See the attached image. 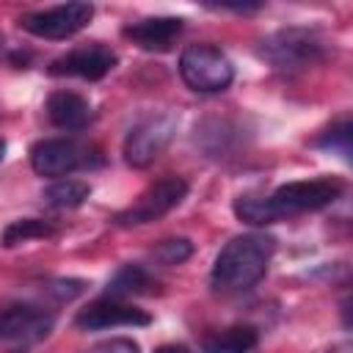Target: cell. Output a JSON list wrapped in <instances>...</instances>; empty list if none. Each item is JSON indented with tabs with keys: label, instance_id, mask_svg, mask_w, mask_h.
Here are the masks:
<instances>
[{
	"label": "cell",
	"instance_id": "6da1fadb",
	"mask_svg": "<svg viewBox=\"0 0 353 353\" xmlns=\"http://www.w3.org/2000/svg\"><path fill=\"white\" fill-rule=\"evenodd\" d=\"M276 251V240L265 232H248L232 237L215 256L210 281L218 292H245L251 290L268 270L270 256Z\"/></svg>",
	"mask_w": 353,
	"mask_h": 353
},
{
	"label": "cell",
	"instance_id": "7a4b0ae2",
	"mask_svg": "<svg viewBox=\"0 0 353 353\" xmlns=\"http://www.w3.org/2000/svg\"><path fill=\"white\" fill-rule=\"evenodd\" d=\"M259 55L281 74H301L323 63L328 47L323 36L312 28H281L262 41Z\"/></svg>",
	"mask_w": 353,
	"mask_h": 353
},
{
	"label": "cell",
	"instance_id": "3957f363",
	"mask_svg": "<svg viewBox=\"0 0 353 353\" xmlns=\"http://www.w3.org/2000/svg\"><path fill=\"white\" fill-rule=\"evenodd\" d=\"M179 77L196 94H218L232 85L234 66L221 47L190 44L179 55Z\"/></svg>",
	"mask_w": 353,
	"mask_h": 353
},
{
	"label": "cell",
	"instance_id": "277c9868",
	"mask_svg": "<svg viewBox=\"0 0 353 353\" xmlns=\"http://www.w3.org/2000/svg\"><path fill=\"white\" fill-rule=\"evenodd\" d=\"M342 193V182L331 179V176H320V179H298V182H287L279 185L270 196H268V207L273 221L281 218H295L303 212H314L323 210L328 204H334Z\"/></svg>",
	"mask_w": 353,
	"mask_h": 353
},
{
	"label": "cell",
	"instance_id": "5b68a950",
	"mask_svg": "<svg viewBox=\"0 0 353 353\" xmlns=\"http://www.w3.org/2000/svg\"><path fill=\"white\" fill-rule=\"evenodd\" d=\"M30 165L39 176L63 179L80 168L102 165V154L94 146H85L74 138H47L30 149Z\"/></svg>",
	"mask_w": 353,
	"mask_h": 353
},
{
	"label": "cell",
	"instance_id": "8992f818",
	"mask_svg": "<svg viewBox=\"0 0 353 353\" xmlns=\"http://www.w3.org/2000/svg\"><path fill=\"white\" fill-rule=\"evenodd\" d=\"M185 196H188V182L182 176H176V174L160 176L130 207H124L121 212H116L113 221H116V226H124V229L152 223V221L168 215L174 207H179Z\"/></svg>",
	"mask_w": 353,
	"mask_h": 353
},
{
	"label": "cell",
	"instance_id": "52a82bcc",
	"mask_svg": "<svg viewBox=\"0 0 353 353\" xmlns=\"http://www.w3.org/2000/svg\"><path fill=\"white\" fill-rule=\"evenodd\" d=\"M55 312L36 301H17L0 309V342L33 345L50 336Z\"/></svg>",
	"mask_w": 353,
	"mask_h": 353
},
{
	"label": "cell",
	"instance_id": "ba28073f",
	"mask_svg": "<svg viewBox=\"0 0 353 353\" xmlns=\"http://www.w3.org/2000/svg\"><path fill=\"white\" fill-rule=\"evenodd\" d=\"M91 17H94V6L74 0V3L52 6V8L28 11L19 17V28L39 39H69L77 30H83L91 22Z\"/></svg>",
	"mask_w": 353,
	"mask_h": 353
},
{
	"label": "cell",
	"instance_id": "9c48e42d",
	"mask_svg": "<svg viewBox=\"0 0 353 353\" xmlns=\"http://www.w3.org/2000/svg\"><path fill=\"white\" fill-rule=\"evenodd\" d=\"M174 130H176V119L168 113H157L138 121L124 138V160L132 168L152 165L163 154V149L171 143Z\"/></svg>",
	"mask_w": 353,
	"mask_h": 353
},
{
	"label": "cell",
	"instance_id": "30bf717a",
	"mask_svg": "<svg viewBox=\"0 0 353 353\" xmlns=\"http://www.w3.org/2000/svg\"><path fill=\"white\" fill-rule=\"evenodd\" d=\"M116 52L102 41H85L72 47L66 55L50 63V74L55 77H83V80H102L116 66Z\"/></svg>",
	"mask_w": 353,
	"mask_h": 353
},
{
	"label": "cell",
	"instance_id": "8fae6325",
	"mask_svg": "<svg viewBox=\"0 0 353 353\" xmlns=\"http://www.w3.org/2000/svg\"><path fill=\"white\" fill-rule=\"evenodd\" d=\"M149 323H152V317L143 309H138L121 298H108V295L97 298L85 309H80L74 317V325L83 331H105V328H116V325H149Z\"/></svg>",
	"mask_w": 353,
	"mask_h": 353
},
{
	"label": "cell",
	"instance_id": "7c38bea8",
	"mask_svg": "<svg viewBox=\"0 0 353 353\" xmlns=\"http://www.w3.org/2000/svg\"><path fill=\"white\" fill-rule=\"evenodd\" d=\"M182 28H185V22L179 17H146V19L130 22L121 33H124V39H130L135 47H141L146 52H165L174 47Z\"/></svg>",
	"mask_w": 353,
	"mask_h": 353
},
{
	"label": "cell",
	"instance_id": "4fadbf2b",
	"mask_svg": "<svg viewBox=\"0 0 353 353\" xmlns=\"http://www.w3.org/2000/svg\"><path fill=\"white\" fill-rule=\"evenodd\" d=\"M47 119L58 130H85L94 121V110L85 97L74 91H55L47 97Z\"/></svg>",
	"mask_w": 353,
	"mask_h": 353
},
{
	"label": "cell",
	"instance_id": "5bb4252c",
	"mask_svg": "<svg viewBox=\"0 0 353 353\" xmlns=\"http://www.w3.org/2000/svg\"><path fill=\"white\" fill-rule=\"evenodd\" d=\"M157 287V279L143 265H121L113 279L108 281V298H130V295H149Z\"/></svg>",
	"mask_w": 353,
	"mask_h": 353
},
{
	"label": "cell",
	"instance_id": "9a60e30c",
	"mask_svg": "<svg viewBox=\"0 0 353 353\" xmlns=\"http://www.w3.org/2000/svg\"><path fill=\"white\" fill-rule=\"evenodd\" d=\"M259 342L254 325H232L204 342V353H251Z\"/></svg>",
	"mask_w": 353,
	"mask_h": 353
},
{
	"label": "cell",
	"instance_id": "2e32d148",
	"mask_svg": "<svg viewBox=\"0 0 353 353\" xmlns=\"http://www.w3.org/2000/svg\"><path fill=\"white\" fill-rule=\"evenodd\" d=\"M88 196H91V185L83 182V179H72V176L55 179V182L44 190V201H47L52 210H74V207H80Z\"/></svg>",
	"mask_w": 353,
	"mask_h": 353
},
{
	"label": "cell",
	"instance_id": "e0dca14e",
	"mask_svg": "<svg viewBox=\"0 0 353 353\" xmlns=\"http://www.w3.org/2000/svg\"><path fill=\"white\" fill-rule=\"evenodd\" d=\"M52 234H55V229L47 221H41V218H19V221L6 226L3 245H19V243H28V240L52 237Z\"/></svg>",
	"mask_w": 353,
	"mask_h": 353
},
{
	"label": "cell",
	"instance_id": "ac0fdd59",
	"mask_svg": "<svg viewBox=\"0 0 353 353\" xmlns=\"http://www.w3.org/2000/svg\"><path fill=\"white\" fill-rule=\"evenodd\" d=\"M234 215L248 223V226H268V223H276L273 215H270V207H268V196H254V193H245L234 201Z\"/></svg>",
	"mask_w": 353,
	"mask_h": 353
},
{
	"label": "cell",
	"instance_id": "d6986e66",
	"mask_svg": "<svg viewBox=\"0 0 353 353\" xmlns=\"http://www.w3.org/2000/svg\"><path fill=\"white\" fill-rule=\"evenodd\" d=\"M190 254H193V245H190V240H185V237L163 240V243H157V248L152 251V256H154L160 265H179V262H185Z\"/></svg>",
	"mask_w": 353,
	"mask_h": 353
},
{
	"label": "cell",
	"instance_id": "ffe728a7",
	"mask_svg": "<svg viewBox=\"0 0 353 353\" xmlns=\"http://www.w3.org/2000/svg\"><path fill=\"white\" fill-rule=\"evenodd\" d=\"M314 143H317L320 149H331V152H339L342 157H347V154H350V121L345 119V121H339L336 127L325 130Z\"/></svg>",
	"mask_w": 353,
	"mask_h": 353
},
{
	"label": "cell",
	"instance_id": "44dd1931",
	"mask_svg": "<svg viewBox=\"0 0 353 353\" xmlns=\"http://www.w3.org/2000/svg\"><path fill=\"white\" fill-rule=\"evenodd\" d=\"M85 353H141V347H138V342H132V339L116 336V339H108V342H99V345L88 347Z\"/></svg>",
	"mask_w": 353,
	"mask_h": 353
},
{
	"label": "cell",
	"instance_id": "7402d4cb",
	"mask_svg": "<svg viewBox=\"0 0 353 353\" xmlns=\"http://www.w3.org/2000/svg\"><path fill=\"white\" fill-rule=\"evenodd\" d=\"M215 8H223V11H237V14H245V11H259L262 6L259 3H221V6H215Z\"/></svg>",
	"mask_w": 353,
	"mask_h": 353
},
{
	"label": "cell",
	"instance_id": "603a6c76",
	"mask_svg": "<svg viewBox=\"0 0 353 353\" xmlns=\"http://www.w3.org/2000/svg\"><path fill=\"white\" fill-rule=\"evenodd\" d=\"M154 353H190V347H185V345H163Z\"/></svg>",
	"mask_w": 353,
	"mask_h": 353
},
{
	"label": "cell",
	"instance_id": "cb8c5ba5",
	"mask_svg": "<svg viewBox=\"0 0 353 353\" xmlns=\"http://www.w3.org/2000/svg\"><path fill=\"white\" fill-rule=\"evenodd\" d=\"M3 152H6V143L0 141V160H3Z\"/></svg>",
	"mask_w": 353,
	"mask_h": 353
},
{
	"label": "cell",
	"instance_id": "d4e9b609",
	"mask_svg": "<svg viewBox=\"0 0 353 353\" xmlns=\"http://www.w3.org/2000/svg\"><path fill=\"white\" fill-rule=\"evenodd\" d=\"M0 44H3V39H0Z\"/></svg>",
	"mask_w": 353,
	"mask_h": 353
},
{
	"label": "cell",
	"instance_id": "484cf974",
	"mask_svg": "<svg viewBox=\"0 0 353 353\" xmlns=\"http://www.w3.org/2000/svg\"><path fill=\"white\" fill-rule=\"evenodd\" d=\"M17 353H22V350H17Z\"/></svg>",
	"mask_w": 353,
	"mask_h": 353
}]
</instances>
